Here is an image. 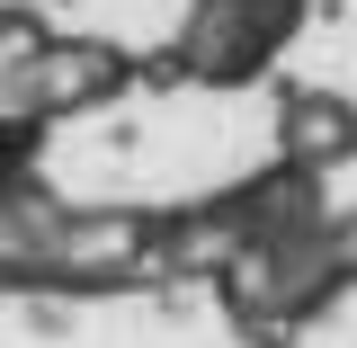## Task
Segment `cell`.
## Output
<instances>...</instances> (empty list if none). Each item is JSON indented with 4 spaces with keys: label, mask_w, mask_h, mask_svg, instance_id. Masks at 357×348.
Wrapping results in <instances>:
<instances>
[{
    "label": "cell",
    "mask_w": 357,
    "mask_h": 348,
    "mask_svg": "<svg viewBox=\"0 0 357 348\" xmlns=\"http://www.w3.org/2000/svg\"><path fill=\"white\" fill-rule=\"evenodd\" d=\"M277 152H286V170H331V161H357V107L349 98H331V89H295L286 107H277Z\"/></svg>",
    "instance_id": "7a4b0ae2"
},
{
    "label": "cell",
    "mask_w": 357,
    "mask_h": 348,
    "mask_svg": "<svg viewBox=\"0 0 357 348\" xmlns=\"http://www.w3.org/2000/svg\"><path fill=\"white\" fill-rule=\"evenodd\" d=\"M54 241L63 206L27 170H0V286H54Z\"/></svg>",
    "instance_id": "6da1fadb"
}]
</instances>
